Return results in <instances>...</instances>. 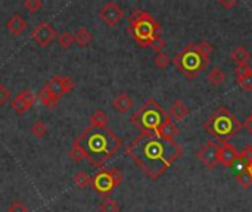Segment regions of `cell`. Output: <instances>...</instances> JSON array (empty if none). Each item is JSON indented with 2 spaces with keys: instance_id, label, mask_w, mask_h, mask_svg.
I'll use <instances>...</instances> for the list:
<instances>
[{
  "instance_id": "1",
  "label": "cell",
  "mask_w": 252,
  "mask_h": 212,
  "mask_svg": "<svg viewBox=\"0 0 252 212\" xmlns=\"http://www.w3.org/2000/svg\"><path fill=\"white\" fill-rule=\"evenodd\" d=\"M183 152V146L174 139H164L154 133H142L126 148V153L151 180L162 177Z\"/></svg>"
},
{
  "instance_id": "2",
  "label": "cell",
  "mask_w": 252,
  "mask_h": 212,
  "mask_svg": "<svg viewBox=\"0 0 252 212\" xmlns=\"http://www.w3.org/2000/svg\"><path fill=\"white\" fill-rule=\"evenodd\" d=\"M81 151L84 152V158L93 167H103L106 161H109L121 148L120 137L108 127V128H86L75 140Z\"/></svg>"
},
{
  "instance_id": "3",
  "label": "cell",
  "mask_w": 252,
  "mask_h": 212,
  "mask_svg": "<svg viewBox=\"0 0 252 212\" xmlns=\"http://www.w3.org/2000/svg\"><path fill=\"white\" fill-rule=\"evenodd\" d=\"M128 34L140 47H152L161 38L159 22L145 10H134L128 19Z\"/></svg>"
},
{
  "instance_id": "4",
  "label": "cell",
  "mask_w": 252,
  "mask_h": 212,
  "mask_svg": "<svg viewBox=\"0 0 252 212\" xmlns=\"http://www.w3.org/2000/svg\"><path fill=\"white\" fill-rule=\"evenodd\" d=\"M168 120H171L170 114L155 99H148L140 109L130 117V122L142 133L154 134H158Z\"/></svg>"
},
{
  "instance_id": "5",
  "label": "cell",
  "mask_w": 252,
  "mask_h": 212,
  "mask_svg": "<svg viewBox=\"0 0 252 212\" xmlns=\"http://www.w3.org/2000/svg\"><path fill=\"white\" fill-rule=\"evenodd\" d=\"M241 128H242V122L236 118L233 112H230L224 106L219 108L204 122V130L221 142H226L227 139L233 137Z\"/></svg>"
},
{
  "instance_id": "6",
  "label": "cell",
  "mask_w": 252,
  "mask_h": 212,
  "mask_svg": "<svg viewBox=\"0 0 252 212\" xmlns=\"http://www.w3.org/2000/svg\"><path fill=\"white\" fill-rule=\"evenodd\" d=\"M173 62L188 80H196L210 63V58H205L196 49V44L189 43L174 56Z\"/></svg>"
},
{
  "instance_id": "7",
  "label": "cell",
  "mask_w": 252,
  "mask_h": 212,
  "mask_svg": "<svg viewBox=\"0 0 252 212\" xmlns=\"http://www.w3.org/2000/svg\"><path fill=\"white\" fill-rule=\"evenodd\" d=\"M121 182H123V174H121L120 170H117V168L100 170V171H97L93 176V179H92V187L94 189L96 193H99L102 196H106L115 187H118Z\"/></svg>"
},
{
  "instance_id": "8",
  "label": "cell",
  "mask_w": 252,
  "mask_h": 212,
  "mask_svg": "<svg viewBox=\"0 0 252 212\" xmlns=\"http://www.w3.org/2000/svg\"><path fill=\"white\" fill-rule=\"evenodd\" d=\"M30 37H31V40H32L37 46L46 47V46H49V44L58 37V32H56V30L52 27V24H49V22H40V24L31 31Z\"/></svg>"
},
{
  "instance_id": "9",
  "label": "cell",
  "mask_w": 252,
  "mask_h": 212,
  "mask_svg": "<svg viewBox=\"0 0 252 212\" xmlns=\"http://www.w3.org/2000/svg\"><path fill=\"white\" fill-rule=\"evenodd\" d=\"M198 159L208 168V170H214L217 167L219 156H220V146L216 142H207L198 152H196Z\"/></svg>"
},
{
  "instance_id": "10",
  "label": "cell",
  "mask_w": 252,
  "mask_h": 212,
  "mask_svg": "<svg viewBox=\"0 0 252 212\" xmlns=\"http://www.w3.org/2000/svg\"><path fill=\"white\" fill-rule=\"evenodd\" d=\"M35 100H37V94H34L32 90L25 89V90L19 91V93L12 99L10 108H12L16 114L22 115V114H25L27 111H30V109L34 106Z\"/></svg>"
},
{
  "instance_id": "11",
  "label": "cell",
  "mask_w": 252,
  "mask_h": 212,
  "mask_svg": "<svg viewBox=\"0 0 252 212\" xmlns=\"http://www.w3.org/2000/svg\"><path fill=\"white\" fill-rule=\"evenodd\" d=\"M44 87H46L49 91H52L55 96H58V97L61 99L63 94H66V93H69V91L74 90L75 83H74L69 77L55 75V77H52V78L44 84Z\"/></svg>"
},
{
  "instance_id": "12",
  "label": "cell",
  "mask_w": 252,
  "mask_h": 212,
  "mask_svg": "<svg viewBox=\"0 0 252 212\" xmlns=\"http://www.w3.org/2000/svg\"><path fill=\"white\" fill-rule=\"evenodd\" d=\"M123 16H124V10L115 1H108L100 9V19L108 27H115L123 19Z\"/></svg>"
},
{
  "instance_id": "13",
  "label": "cell",
  "mask_w": 252,
  "mask_h": 212,
  "mask_svg": "<svg viewBox=\"0 0 252 212\" xmlns=\"http://www.w3.org/2000/svg\"><path fill=\"white\" fill-rule=\"evenodd\" d=\"M219 161L224 165V167H233L238 161H239V152L236 151V148L227 142H221L220 145V156Z\"/></svg>"
},
{
  "instance_id": "14",
  "label": "cell",
  "mask_w": 252,
  "mask_h": 212,
  "mask_svg": "<svg viewBox=\"0 0 252 212\" xmlns=\"http://www.w3.org/2000/svg\"><path fill=\"white\" fill-rule=\"evenodd\" d=\"M238 84L245 90L252 91V68L250 65H238L235 69Z\"/></svg>"
},
{
  "instance_id": "15",
  "label": "cell",
  "mask_w": 252,
  "mask_h": 212,
  "mask_svg": "<svg viewBox=\"0 0 252 212\" xmlns=\"http://www.w3.org/2000/svg\"><path fill=\"white\" fill-rule=\"evenodd\" d=\"M27 27H28V24H27L25 18H22L19 13L12 15V16L7 19V22H6V28H7V31H10L13 35H19V34H22V32L27 30Z\"/></svg>"
},
{
  "instance_id": "16",
  "label": "cell",
  "mask_w": 252,
  "mask_h": 212,
  "mask_svg": "<svg viewBox=\"0 0 252 212\" xmlns=\"http://www.w3.org/2000/svg\"><path fill=\"white\" fill-rule=\"evenodd\" d=\"M133 106H134V102H133V99H131L127 93H120V94L115 96V99L112 100V108H114L118 114H127Z\"/></svg>"
},
{
  "instance_id": "17",
  "label": "cell",
  "mask_w": 252,
  "mask_h": 212,
  "mask_svg": "<svg viewBox=\"0 0 252 212\" xmlns=\"http://www.w3.org/2000/svg\"><path fill=\"white\" fill-rule=\"evenodd\" d=\"M189 114H190V109H189V106H188L182 99L176 100V102L173 103L171 109H170V117H171V120L176 121V122L183 121L185 118H188Z\"/></svg>"
},
{
  "instance_id": "18",
  "label": "cell",
  "mask_w": 252,
  "mask_h": 212,
  "mask_svg": "<svg viewBox=\"0 0 252 212\" xmlns=\"http://www.w3.org/2000/svg\"><path fill=\"white\" fill-rule=\"evenodd\" d=\"M37 99L46 106V108H49V109H53L55 106H58V103H59V97L58 96H55L52 91H49L44 86L41 87V90L37 93Z\"/></svg>"
},
{
  "instance_id": "19",
  "label": "cell",
  "mask_w": 252,
  "mask_h": 212,
  "mask_svg": "<svg viewBox=\"0 0 252 212\" xmlns=\"http://www.w3.org/2000/svg\"><path fill=\"white\" fill-rule=\"evenodd\" d=\"M89 121H90V127H93V128H108L109 118H108V115L102 109H96L90 115Z\"/></svg>"
},
{
  "instance_id": "20",
  "label": "cell",
  "mask_w": 252,
  "mask_h": 212,
  "mask_svg": "<svg viewBox=\"0 0 252 212\" xmlns=\"http://www.w3.org/2000/svg\"><path fill=\"white\" fill-rule=\"evenodd\" d=\"M74 38H75V43L80 46V47H87L92 40H93V34L89 28L86 27H80L77 28V31L74 32Z\"/></svg>"
},
{
  "instance_id": "21",
  "label": "cell",
  "mask_w": 252,
  "mask_h": 212,
  "mask_svg": "<svg viewBox=\"0 0 252 212\" xmlns=\"http://www.w3.org/2000/svg\"><path fill=\"white\" fill-rule=\"evenodd\" d=\"M230 59H232L236 65H248V62L251 61V55H250V52L247 50L245 46H238V47L232 52Z\"/></svg>"
},
{
  "instance_id": "22",
  "label": "cell",
  "mask_w": 252,
  "mask_h": 212,
  "mask_svg": "<svg viewBox=\"0 0 252 212\" xmlns=\"http://www.w3.org/2000/svg\"><path fill=\"white\" fill-rule=\"evenodd\" d=\"M224 80H226V74L223 72V69L221 68H213V71L208 74V83L213 86V87H219V86H221L223 83H224Z\"/></svg>"
},
{
  "instance_id": "23",
  "label": "cell",
  "mask_w": 252,
  "mask_h": 212,
  "mask_svg": "<svg viewBox=\"0 0 252 212\" xmlns=\"http://www.w3.org/2000/svg\"><path fill=\"white\" fill-rule=\"evenodd\" d=\"M58 41H59V44H61V47H62L63 50H68V49H71L72 44L75 43V38H74V34H72V32L65 31V32H62V34L58 35Z\"/></svg>"
},
{
  "instance_id": "24",
  "label": "cell",
  "mask_w": 252,
  "mask_h": 212,
  "mask_svg": "<svg viewBox=\"0 0 252 212\" xmlns=\"http://www.w3.org/2000/svg\"><path fill=\"white\" fill-rule=\"evenodd\" d=\"M74 183H75L77 187L86 189L87 186H92V179L87 176L86 171H78V173H75V176H74Z\"/></svg>"
},
{
  "instance_id": "25",
  "label": "cell",
  "mask_w": 252,
  "mask_h": 212,
  "mask_svg": "<svg viewBox=\"0 0 252 212\" xmlns=\"http://www.w3.org/2000/svg\"><path fill=\"white\" fill-rule=\"evenodd\" d=\"M47 133V125L43 121H35L31 125V134L37 139H43Z\"/></svg>"
},
{
  "instance_id": "26",
  "label": "cell",
  "mask_w": 252,
  "mask_h": 212,
  "mask_svg": "<svg viewBox=\"0 0 252 212\" xmlns=\"http://www.w3.org/2000/svg\"><path fill=\"white\" fill-rule=\"evenodd\" d=\"M239 161L242 162L244 167H248L252 164V146L248 145L239 152Z\"/></svg>"
},
{
  "instance_id": "27",
  "label": "cell",
  "mask_w": 252,
  "mask_h": 212,
  "mask_svg": "<svg viewBox=\"0 0 252 212\" xmlns=\"http://www.w3.org/2000/svg\"><path fill=\"white\" fill-rule=\"evenodd\" d=\"M236 182H238L244 189H250V186L252 184V180H251V177H250V174L247 173L245 167H244V170H242V171H239V173H238V176H236Z\"/></svg>"
},
{
  "instance_id": "28",
  "label": "cell",
  "mask_w": 252,
  "mask_h": 212,
  "mask_svg": "<svg viewBox=\"0 0 252 212\" xmlns=\"http://www.w3.org/2000/svg\"><path fill=\"white\" fill-rule=\"evenodd\" d=\"M170 62H171L170 56H168V55H165L164 52H162V53H158V55L154 58V63H155V66H158V68H161V69H165V68L170 65Z\"/></svg>"
},
{
  "instance_id": "29",
  "label": "cell",
  "mask_w": 252,
  "mask_h": 212,
  "mask_svg": "<svg viewBox=\"0 0 252 212\" xmlns=\"http://www.w3.org/2000/svg\"><path fill=\"white\" fill-rule=\"evenodd\" d=\"M69 158L74 161V162H80V161H83V159H86L84 158V152L81 151V148L74 142L72 143V146H71V151H69Z\"/></svg>"
},
{
  "instance_id": "30",
  "label": "cell",
  "mask_w": 252,
  "mask_h": 212,
  "mask_svg": "<svg viewBox=\"0 0 252 212\" xmlns=\"http://www.w3.org/2000/svg\"><path fill=\"white\" fill-rule=\"evenodd\" d=\"M100 212H120V205L112 201V199H106L100 204Z\"/></svg>"
},
{
  "instance_id": "31",
  "label": "cell",
  "mask_w": 252,
  "mask_h": 212,
  "mask_svg": "<svg viewBox=\"0 0 252 212\" xmlns=\"http://www.w3.org/2000/svg\"><path fill=\"white\" fill-rule=\"evenodd\" d=\"M24 7L30 13H37L43 7V1L41 0H25L24 1Z\"/></svg>"
},
{
  "instance_id": "32",
  "label": "cell",
  "mask_w": 252,
  "mask_h": 212,
  "mask_svg": "<svg viewBox=\"0 0 252 212\" xmlns=\"http://www.w3.org/2000/svg\"><path fill=\"white\" fill-rule=\"evenodd\" d=\"M196 49L205 56V58H210L211 56V53H213V50H214V47H213V44L211 43H208V41H199L198 44H196Z\"/></svg>"
},
{
  "instance_id": "33",
  "label": "cell",
  "mask_w": 252,
  "mask_h": 212,
  "mask_svg": "<svg viewBox=\"0 0 252 212\" xmlns=\"http://www.w3.org/2000/svg\"><path fill=\"white\" fill-rule=\"evenodd\" d=\"M7 212H30V211H28V208H27V205H25V204H22V202H19V201H15V202H12V204L9 205Z\"/></svg>"
},
{
  "instance_id": "34",
  "label": "cell",
  "mask_w": 252,
  "mask_h": 212,
  "mask_svg": "<svg viewBox=\"0 0 252 212\" xmlns=\"http://www.w3.org/2000/svg\"><path fill=\"white\" fill-rule=\"evenodd\" d=\"M9 97H10V91H9V89H7L4 84H1V83H0V106L6 105V102L9 100Z\"/></svg>"
},
{
  "instance_id": "35",
  "label": "cell",
  "mask_w": 252,
  "mask_h": 212,
  "mask_svg": "<svg viewBox=\"0 0 252 212\" xmlns=\"http://www.w3.org/2000/svg\"><path fill=\"white\" fill-rule=\"evenodd\" d=\"M165 47V41L162 40V38H159L157 43H154V46H152V50L158 55V53H162V49Z\"/></svg>"
},
{
  "instance_id": "36",
  "label": "cell",
  "mask_w": 252,
  "mask_h": 212,
  "mask_svg": "<svg viewBox=\"0 0 252 212\" xmlns=\"http://www.w3.org/2000/svg\"><path fill=\"white\" fill-rule=\"evenodd\" d=\"M219 4H221V6H223V7H226V9H230V7H233V6H236V1H235V0H232V1L219 0Z\"/></svg>"
},
{
  "instance_id": "37",
  "label": "cell",
  "mask_w": 252,
  "mask_h": 212,
  "mask_svg": "<svg viewBox=\"0 0 252 212\" xmlns=\"http://www.w3.org/2000/svg\"><path fill=\"white\" fill-rule=\"evenodd\" d=\"M242 125H244V127H245V128H247L250 133H252V114L250 115V117H248V118H247V121H245Z\"/></svg>"
},
{
  "instance_id": "38",
  "label": "cell",
  "mask_w": 252,
  "mask_h": 212,
  "mask_svg": "<svg viewBox=\"0 0 252 212\" xmlns=\"http://www.w3.org/2000/svg\"><path fill=\"white\" fill-rule=\"evenodd\" d=\"M245 170H247V173L250 174V177H251L252 180V164L251 165H248V167H245Z\"/></svg>"
}]
</instances>
